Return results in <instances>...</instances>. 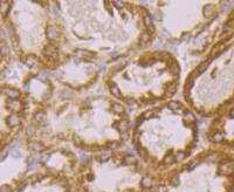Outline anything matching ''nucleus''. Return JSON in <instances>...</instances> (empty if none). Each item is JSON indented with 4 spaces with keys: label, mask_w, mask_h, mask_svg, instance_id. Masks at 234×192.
I'll return each instance as SVG.
<instances>
[{
    "label": "nucleus",
    "mask_w": 234,
    "mask_h": 192,
    "mask_svg": "<svg viewBox=\"0 0 234 192\" xmlns=\"http://www.w3.org/2000/svg\"><path fill=\"white\" fill-rule=\"evenodd\" d=\"M43 54H45L47 58H49V59H56L59 52H58V48H56L55 46H53V45H47V46L43 48Z\"/></svg>",
    "instance_id": "1"
},
{
    "label": "nucleus",
    "mask_w": 234,
    "mask_h": 192,
    "mask_svg": "<svg viewBox=\"0 0 234 192\" xmlns=\"http://www.w3.org/2000/svg\"><path fill=\"white\" fill-rule=\"evenodd\" d=\"M7 107H8V109H11V110H13L14 113H17V111H20V110H21L22 103H21L18 98H8V101H7Z\"/></svg>",
    "instance_id": "2"
},
{
    "label": "nucleus",
    "mask_w": 234,
    "mask_h": 192,
    "mask_svg": "<svg viewBox=\"0 0 234 192\" xmlns=\"http://www.w3.org/2000/svg\"><path fill=\"white\" fill-rule=\"evenodd\" d=\"M20 122H21V117L18 114H15V113L12 114V115H9L6 118V123H7L8 127H17V126L20 124Z\"/></svg>",
    "instance_id": "3"
},
{
    "label": "nucleus",
    "mask_w": 234,
    "mask_h": 192,
    "mask_svg": "<svg viewBox=\"0 0 234 192\" xmlns=\"http://www.w3.org/2000/svg\"><path fill=\"white\" fill-rule=\"evenodd\" d=\"M46 35H47L48 39L53 40V39H56V38L60 36V32L55 26H48L47 30H46Z\"/></svg>",
    "instance_id": "4"
},
{
    "label": "nucleus",
    "mask_w": 234,
    "mask_h": 192,
    "mask_svg": "<svg viewBox=\"0 0 234 192\" xmlns=\"http://www.w3.org/2000/svg\"><path fill=\"white\" fill-rule=\"evenodd\" d=\"M219 170H220L221 172H225V175H231V173L233 172V164H232V162L230 160V162L221 163Z\"/></svg>",
    "instance_id": "5"
},
{
    "label": "nucleus",
    "mask_w": 234,
    "mask_h": 192,
    "mask_svg": "<svg viewBox=\"0 0 234 192\" xmlns=\"http://www.w3.org/2000/svg\"><path fill=\"white\" fill-rule=\"evenodd\" d=\"M211 60H212V58H210V59H207V60H205L204 62H201L197 68H196V71H194V75H197V76H199L201 75L206 69H207V67H208V64H211Z\"/></svg>",
    "instance_id": "6"
},
{
    "label": "nucleus",
    "mask_w": 234,
    "mask_h": 192,
    "mask_svg": "<svg viewBox=\"0 0 234 192\" xmlns=\"http://www.w3.org/2000/svg\"><path fill=\"white\" fill-rule=\"evenodd\" d=\"M202 12H204V15L206 17V18H208V19H212V18H214L215 15V13H214V6L213 5H206V6H204V8H202Z\"/></svg>",
    "instance_id": "7"
},
{
    "label": "nucleus",
    "mask_w": 234,
    "mask_h": 192,
    "mask_svg": "<svg viewBox=\"0 0 234 192\" xmlns=\"http://www.w3.org/2000/svg\"><path fill=\"white\" fill-rule=\"evenodd\" d=\"M76 54L80 56V58H84V59H93L96 56V54L94 52H90V51H86V49H78L76 52Z\"/></svg>",
    "instance_id": "8"
},
{
    "label": "nucleus",
    "mask_w": 234,
    "mask_h": 192,
    "mask_svg": "<svg viewBox=\"0 0 234 192\" xmlns=\"http://www.w3.org/2000/svg\"><path fill=\"white\" fill-rule=\"evenodd\" d=\"M28 147H30L31 150H33L35 152H41V151H43V149H45V145L41 144L40 142H30Z\"/></svg>",
    "instance_id": "9"
},
{
    "label": "nucleus",
    "mask_w": 234,
    "mask_h": 192,
    "mask_svg": "<svg viewBox=\"0 0 234 192\" xmlns=\"http://www.w3.org/2000/svg\"><path fill=\"white\" fill-rule=\"evenodd\" d=\"M11 9V2L8 1H0V12L2 15H7Z\"/></svg>",
    "instance_id": "10"
},
{
    "label": "nucleus",
    "mask_w": 234,
    "mask_h": 192,
    "mask_svg": "<svg viewBox=\"0 0 234 192\" xmlns=\"http://www.w3.org/2000/svg\"><path fill=\"white\" fill-rule=\"evenodd\" d=\"M117 127V130L121 132V134H125V131L128 130V128H129V122L128 121H125V120H123V121H120L117 124H116Z\"/></svg>",
    "instance_id": "11"
},
{
    "label": "nucleus",
    "mask_w": 234,
    "mask_h": 192,
    "mask_svg": "<svg viewBox=\"0 0 234 192\" xmlns=\"http://www.w3.org/2000/svg\"><path fill=\"white\" fill-rule=\"evenodd\" d=\"M24 62L27 64V66H30V67H33V66H35V64H37V58L35 55H33V54H30V55L26 56V59H25Z\"/></svg>",
    "instance_id": "12"
},
{
    "label": "nucleus",
    "mask_w": 234,
    "mask_h": 192,
    "mask_svg": "<svg viewBox=\"0 0 234 192\" xmlns=\"http://www.w3.org/2000/svg\"><path fill=\"white\" fill-rule=\"evenodd\" d=\"M194 84V75L191 74L187 79H186V82H185V92H190L191 88L193 87Z\"/></svg>",
    "instance_id": "13"
},
{
    "label": "nucleus",
    "mask_w": 234,
    "mask_h": 192,
    "mask_svg": "<svg viewBox=\"0 0 234 192\" xmlns=\"http://www.w3.org/2000/svg\"><path fill=\"white\" fill-rule=\"evenodd\" d=\"M123 162H124V164H125V165H134V164L137 163V158L135 157L134 155L128 154V155H125V156H124Z\"/></svg>",
    "instance_id": "14"
},
{
    "label": "nucleus",
    "mask_w": 234,
    "mask_h": 192,
    "mask_svg": "<svg viewBox=\"0 0 234 192\" xmlns=\"http://www.w3.org/2000/svg\"><path fill=\"white\" fill-rule=\"evenodd\" d=\"M184 121L187 123V124H191V123H196V117L190 111H186L185 110V115H184Z\"/></svg>",
    "instance_id": "15"
},
{
    "label": "nucleus",
    "mask_w": 234,
    "mask_h": 192,
    "mask_svg": "<svg viewBox=\"0 0 234 192\" xmlns=\"http://www.w3.org/2000/svg\"><path fill=\"white\" fill-rule=\"evenodd\" d=\"M6 95L8 96L9 98H18L19 95H20V93L15 88H8V89H6Z\"/></svg>",
    "instance_id": "16"
},
{
    "label": "nucleus",
    "mask_w": 234,
    "mask_h": 192,
    "mask_svg": "<svg viewBox=\"0 0 234 192\" xmlns=\"http://www.w3.org/2000/svg\"><path fill=\"white\" fill-rule=\"evenodd\" d=\"M111 108H112V111L116 113V114H122V113H124V107H123L121 103L115 102V103L111 104Z\"/></svg>",
    "instance_id": "17"
},
{
    "label": "nucleus",
    "mask_w": 234,
    "mask_h": 192,
    "mask_svg": "<svg viewBox=\"0 0 234 192\" xmlns=\"http://www.w3.org/2000/svg\"><path fill=\"white\" fill-rule=\"evenodd\" d=\"M140 186L144 188V189H149L152 186V179L150 177H144L142 180H140Z\"/></svg>",
    "instance_id": "18"
},
{
    "label": "nucleus",
    "mask_w": 234,
    "mask_h": 192,
    "mask_svg": "<svg viewBox=\"0 0 234 192\" xmlns=\"http://www.w3.org/2000/svg\"><path fill=\"white\" fill-rule=\"evenodd\" d=\"M110 93L115 96V97H122L121 89H120V88H118V86H116L115 83H112V84H111V87H110Z\"/></svg>",
    "instance_id": "19"
},
{
    "label": "nucleus",
    "mask_w": 234,
    "mask_h": 192,
    "mask_svg": "<svg viewBox=\"0 0 234 192\" xmlns=\"http://www.w3.org/2000/svg\"><path fill=\"white\" fill-rule=\"evenodd\" d=\"M8 53H9V47H8V45H7L5 41L0 42V54H1L2 56H6Z\"/></svg>",
    "instance_id": "20"
},
{
    "label": "nucleus",
    "mask_w": 234,
    "mask_h": 192,
    "mask_svg": "<svg viewBox=\"0 0 234 192\" xmlns=\"http://www.w3.org/2000/svg\"><path fill=\"white\" fill-rule=\"evenodd\" d=\"M157 113H158V109H151V110L145 111L143 117L144 118H153V117H157Z\"/></svg>",
    "instance_id": "21"
},
{
    "label": "nucleus",
    "mask_w": 234,
    "mask_h": 192,
    "mask_svg": "<svg viewBox=\"0 0 234 192\" xmlns=\"http://www.w3.org/2000/svg\"><path fill=\"white\" fill-rule=\"evenodd\" d=\"M167 108L171 109V110H178V109H180V108H183V107H181V104H180L179 102H177V101H171V102H168Z\"/></svg>",
    "instance_id": "22"
},
{
    "label": "nucleus",
    "mask_w": 234,
    "mask_h": 192,
    "mask_svg": "<svg viewBox=\"0 0 234 192\" xmlns=\"http://www.w3.org/2000/svg\"><path fill=\"white\" fill-rule=\"evenodd\" d=\"M179 70H180V68H179V64H177V62H173V64H171V67H170V73L172 74V75H179Z\"/></svg>",
    "instance_id": "23"
},
{
    "label": "nucleus",
    "mask_w": 234,
    "mask_h": 192,
    "mask_svg": "<svg viewBox=\"0 0 234 192\" xmlns=\"http://www.w3.org/2000/svg\"><path fill=\"white\" fill-rule=\"evenodd\" d=\"M222 139H224V135L221 132H215L212 137V141L215 143H220V142H222Z\"/></svg>",
    "instance_id": "24"
},
{
    "label": "nucleus",
    "mask_w": 234,
    "mask_h": 192,
    "mask_svg": "<svg viewBox=\"0 0 234 192\" xmlns=\"http://www.w3.org/2000/svg\"><path fill=\"white\" fill-rule=\"evenodd\" d=\"M139 41H140V42H143V43L149 42V41H150V33L145 32V33H143V34H140V36H139Z\"/></svg>",
    "instance_id": "25"
},
{
    "label": "nucleus",
    "mask_w": 234,
    "mask_h": 192,
    "mask_svg": "<svg viewBox=\"0 0 234 192\" xmlns=\"http://www.w3.org/2000/svg\"><path fill=\"white\" fill-rule=\"evenodd\" d=\"M34 118H35V121L39 122V123L42 122V121L45 120V113H43V111H37V113H35Z\"/></svg>",
    "instance_id": "26"
},
{
    "label": "nucleus",
    "mask_w": 234,
    "mask_h": 192,
    "mask_svg": "<svg viewBox=\"0 0 234 192\" xmlns=\"http://www.w3.org/2000/svg\"><path fill=\"white\" fill-rule=\"evenodd\" d=\"M174 162H176L174 155H166V157L164 158V163L167 165H172V164H174Z\"/></svg>",
    "instance_id": "27"
},
{
    "label": "nucleus",
    "mask_w": 234,
    "mask_h": 192,
    "mask_svg": "<svg viewBox=\"0 0 234 192\" xmlns=\"http://www.w3.org/2000/svg\"><path fill=\"white\" fill-rule=\"evenodd\" d=\"M186 152H184V151H179L177 155H174V158H176V162L178 160V162H180V160H184L186 158Z\"/></svg>",
    "instance_id": "28"
},
{
    "label": "nucleus",
    "mask_w": 234,
    "mask_h": 192,
    "mask_svg": "<svg viewBox=\"0 0 234 192\" xmlns=\"http://www.w3.org/2000/svg\"><path fill=\"white\" fill-rule=\"evenodd\" d=\"M143 21H144V24H145V26H146V27H149L150 25H152V24H153V22H152V18H151V15H150V14H145V15H144Z\"/></svg>",
    "instance_id": "29"
},
{
    "label": "nucleus",
    "mask_w": 234,
    "mask_h": 192,
    "mask_svg": "<svg viewBox=\"0 0 234 192\" xmlns=\"http://www.w3.org/2000/svg\"><path fill=\"white\" fill-rule=\"evenodd\" d=\"M176 90H177V84L174 83V84H172L168 89H167V95L168 96H171V95H173L174 93H176Z\"/></svg>",
    "instance_id": "30"
},
{
    "label": "nucleus",
    "mask_w": 234,
    "mask_h": 192,
    "mask_svg": "<svg viewBox=\"0 0 234 192\" xmlns=\"http://www.w3.org/2000/svg\"><path fill=\"white\" fill-rule=\"evenodd\" d=\"M11 155H12V157H14V158L20 157V151H19V149L12 148V149H11Z\"/></svg>",
    "instance_id": "31"
},
{
    "label": "nucleus",
    "mask_w": 234,
    "mask_h": 192,
    "mask_svg": "<svg viewBox=\"0 0 234 192\" xmlns=\"http://www.w3.org/2000/svg\"><path fill=\"white\" fill-rule=\"evenodd\" d=\"M34 132H35V127H33V126H30V127L26 128V134H27V136H33Z\"/></svg>",
    "instance_id": "32"
},
{
    "label": "nucleus",
    "mask_w": 234,
    "mask_h": 192,
    "mask_svg": "<svg viewBox=\"0 0 234 192\" xmlns=\"http://www.w3.org/2000/svg\"><path fill=\"white\" fill-rule=\"evenodd\" d=\"M125 62H121V64H116L115 67H114V69L116 70V71H118V70H122L124 67H125Z\"/></svg>",
    "instance_id": "33"
},
{
    "label": "nucleus",
    "mask_w": 234,
    "mask_h": 192,
    "mask_svg": "<svg viewBox=\"0 0 234 192\" xmlns=\"http://www.w3.org/2000/svg\"><path fill=\"white\" fill-rule=\"evenodd\" d=\"M11 191V186L5 184V185H1L0 186V192H9Z\"/></svg>",
    "instance_id": "34"
},
{
    "label": "nucleus",
    "mask_w": 234,
    "mask_h": 192,
    "mask_svg": "<svg viewBox=\"0 0 234 192\" xmlns=\"http://www.w3.org/2000/svg\"><path fill=\"white\" fill-rule=\"evenodd\" d=\"M73 141H74V143H75V145L76 147H81V144H82V142H81V139L77 137V136H74V138H73Z\"/></svg>",
    "instance_id": "35"
},
{
    "label": "nucleus",
    "mask_w": 234,
    "mask_h": 192,
    "mask_svg": "<svg viewBox=\"0 0 234 192\" xmlns=\"http://www.w3.org/2000/svg\"><path fill=\"white\" fill-rule=\"evenodd\" d=\"M6 38H7V33H6V31L2 30V28H0V39H1V40H5Z\"/></svg>",
    "instance_id": "36"
},
{
    "label": "nucleus",
    "mask_w": 234,
    "mask_h": 192,
    "mask_svg": "<svg viewBox=\"0 0 234 192\" xmlns=\"http://www.w3.org/2000/svg\"><path fill=\"white\" fill-rule=\"evenodd\" d=\"M109 158H110V155H109V154H104V155H102V156H101L100 160H102V162H107Z\"/></svg>",
    "instance_id": "37"
},
{
    "label": "nucleus",
    "mask_w": 234,
    "mask_h": 192,
    "mask_svg": "<svg viewBox=\"0 0 234 192\" xmlns=\"http://www.w3.org/2000/svg\"><path fill=\"white\" fill-rule=\"evenodd\" d=\"M148 30H149L150 34H152V33L156 32V27H155V25H153V24H152V25H150V26L148 27Z\"/></svg>",
    "instance_id": "38"
}]
</instances>
